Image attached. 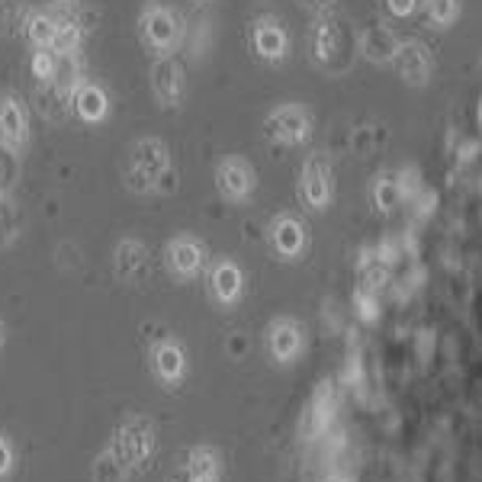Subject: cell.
Here are the masks:
<instances>
[{"label":"cell","mask_w":482,"mask_h":482,"mask_svg":"<svg viewBox=\"0 0 482 482\" xmlns=\"http://www.w3.org/2000/svg\"><path fill=\"white\" fill-rule=\"evenodd\" d=\"M4 345H7V325H4V319H0V351H4Z\"/></svg>","instance_id":"cell-31"},{"label":"cell","mask_w":482,"mask_h":482,"mask_svg":"<svg viewBox=\"0 0 482 482\" xmlns=\"http://www.w3.org/2000/svg\"><path fill=\"white\" fill-rule=\"evenodd\" d=\"M273 241H277V248H280V251L293 254V251L303 245V225H299L296 219L283 216L280 222L273 225Z\"/></svg>","instance_id":"cell-21"},{"label":"cell","mask_w":482,"mask_h":482,"mask_svg":"<svg viewBox=\"0 0 482 482\" xmlns=\"http://www.w3.org/2000/svg\"><path fill=\"white\" fill-rule=\"evenodd\" d=\"M152 94L164 110H177L187 96L184 68L174 55H158L152 64Z\"/></svg>","instance_id":"cell-4"},{"label":"cell","mask_w":482,"mask_h":482,"mask_svg":"<svg viewBox=\"0 0 482 482\" xmlns=\"http://www.w3.org/2000/svg\"><path fill=\"white\" fill-rule=\"evenodd\" d=\"M29 68H32V74H36V80H55L58 55L52 52V48H32Z\"/></svg>","instance_id":"cell-25"},{"label":"cell","mask_w":482,"mask_h":482,"mask_svg":"<svg viewBox=\"0 0 482 482\" xmlns=\"http://www.w3.org/2000/svg\"><path fill=\"white\" fill-rule=\"evenodd\" d=\"M52 4H58V7H71L74 0H52Z\"/></svg>","instance_id":"cell-32"},{"label":"cell","mask_w":482,"mask_h":482,"mask_svg":"<svg viewBox=\"0 0 482 482\" xmlns=\"http://www.w3.org/2000/svg\"><path fill=\"white\" fill-rule=\"evenodd\" d=\"M460 13V0H425V16L434 26H450Z\"/></svg>","instance_id":"cell-24"},{"label":"cell","mask_w":482,"mask_h":482,"mask_svg":"<svg viewBox=\"0 0 482 482\" xmlns=\"http://www.w3.org/2000/svg\"><path fill=\"white\" fill-rule=\"evenodd\" d=\"M16 177H20V154L7 152L0 145V190H13Z\"/></svg>","instance_id":"cell-26"},{"label":"cell","mask_w":482,"mask_h":482,"mask_svg":"<svg viewBox=\"0 0 482 482\" xmlns=\"http://www.w3.org/2000/svg\"><path fill=\"white\" fill-rule=\"evenodd\" d=\"M120 476H122V463H116L112 453H104L94 463V482H120Z\"/></svg>","instance_id":"cell-27"},{"label":"cell","mask_w":482,"mask_h":482,"mask_svg":"<svg viewBox=\"0 0 482 482\" xmlns=\"http://www.w3.org/2000/svg\"><path fill=\"white\" fill-rule=\"evenodd\" d=\"M122 184L132 193H154L177 187V174L170 170V152L161 138L148 136L129 145Z\"/></svg>","instance_id":"cell-1"},{"label":"cell","mask_w":482,"mask_h":482,"mask_svg":"<svg viewBox=\"0 0 482 482\" xmlns=\"http://www.w3.org/2000/svg\"><path fill=\"white\" fill-rule=\"evenodd\" d=\"M112 267H116V277H120V280H129V283L142 280L145 270H148V251H145L142 241L122 238L120 245H116V251H112Z\"/></svg>","instance_id":"cell-11"},{"label":"cell","mask_w":482,"mask_h":482,"mask_svg":"<svg viewBox=\"0 0 482 482\" xmlns=\"http://www.w3.org/2000/svg\"><path fill=\"white\" fill-rule=\"evenodd\" d=\"M216 187L229 203H245L254 193L257 174L245 158H225L216 168Z\"/></svg>","instance_id":"cell-6"},{"label":"cell","mask_w":482,"mask_h":482,"mask_svg":"<svg viewBox=\"0 0 482 482\" xmlns=\"http://www.w3.org/2000/svg\"><path fill=\"white\" fill-rule=\"evenodd\" d=\"M32 129L26 104L16 94H0V145L23 158L29 148Z\"/></svg>","instance_id":"cell-3"},{"label":"cell","mask_w":482,"mask_h":482,"mask_svg":"<svg viewBox=\"0 0 482 482\" xmlns=\"http://www.w3.org/2000/svg\"><path fill=\"white\" fill-rule=\"evenodd\" d=\"M389 10H393L395 16H405L415 10V0H389Z\"/></svg>","instance_id":"cell-29"},{"label":"cell","mask_w":482,"mask_h":482,"mask_svg":"<svg viewBox=\"0 0 482 482\" xmlns=\"http://www.w3.org/2000/svg\"><path fill=\"white\" fill-rule=\"evenodd\" d=\"M251 42H254V52L264 62H283V55H287L289 48L287 29L273 16H257L254 23H251Z\"/></svg>","instance_id":"cell-8"},{"label":"cell","mask_w":482,"mask_h":482,"mask_svg":"<svg viewBox=\"0 0 482 482\" xmlns=\"http://www.w3.org/2000/svg\"><path fill=\"white\" fill-rule=\"evenodd\" d=\"M209 293L219 303H235L241 293V270L232 264V261H219L209 273Z\"/></svg>","instance_id":"cell-15"},{"label":"cell","mask_w":482,"mask_h":482,"mask_svg":"<svg viewBox=\"0 0 482 482\" xmlns=\"http://www.w3.org/2000/svg\"><path fill=\"white\" fill-rule=\"evenodd\" d=\"M36 100H39V112L48 122H64L68 120V112H71V96L64 94L55 80H39Z\"/></svg>","instance_id":"cell-16"},{"label":"cell","mask_w":482,"mask_h":482,"mask_svg":"<svg viewBox=\"0 0 482 482\" xmlns=\"http://www.w3.org/2000/svg\"><path fill=\"white\" fill-rule=\"evenodd\" d=\"M80 80H84V74H80L78 55H74V58H58V71H55V84H58V87L71 96L74 90H78Z\"/></svg>","instance_id":"cell-23"},{"label":"cell","mask_w":482,"mask_h":482,"mask_svg":"<svg viewBox=\"0 0 482 482\" xmlns=\"http://www.w3.org/2000/svg\"><path fill=\"white\" fill-rule=\"evenodd\" d=\"M16 470V447L7 434L0 431V482H7Z\"/></svg>","instance_id":"cell-28"},{"label":"cell","mask_w":482,"mask_h":482,"mask_svg":"<svg viewBox=\"0 0 482 482\" xmlns=\"http://www.w3.org/2000/svg\"><path fill=\"white\" fill-rule=\"evenodd\" d=\"M309 52H312L315 64L331 68L335 55L341 52V32H337V26L328 23V20H319L312 26V32H309Z\"/></svg>","instance_id":"cell-13"},{"label":"cell","mask_w":482,"mask_h":482,"mask_svg":"<svg viewBox=\"0 0 482 482\" xmlns=\"http://www.w3.org/2000/svg\"><path fill=\"white\" fill-rule=\"evenodd\" d=\"M20 225L23 216H20V203L13 200V190H0V251L13 248L20 238Z\"/></svg>","instance_id":"cell-18"},{"label":"cell","mask_w":482,"mask_h":482,"mask_svg":"<svg viewBox=\"0 0 482 482\" xmlns=\"http://www.w3.org/2000/svg\"><path fill=\"white\" fill-rule=\"evenodd\" d=\"M29 13L32 10L26 0H0V32H16Z\"/></svg>","instance_id":"cell-22"},{"label":"cell","mask_w":482,"mask_h":482,"mask_svg":"<svg viewBox=\"0 0 482 482\" xmlns=\"http://www.w3.org/2000/svg\"><path fill=\"white\" fill-rule=\"evenodd\" d=\"M71 110L84 126H100L110 116V94L96 80H80L71 94Z\"/></svg>","instance_id":"cell-7"},{"label":"cell","mask_w":482,"mask_h":482,"mask_svg":"<svg viewBox=\"0 0 482 482\" xmlns=\"http://www.w3.org/2000/svg\"><path fill=\"white\" fill-rule=\"evenodd\" d=\"M58 29V16L46 13V10H32L23 23V36L32 48H52Z\"/></svg>","instance_id":"cell-19"},{"label":"cell","mask_w":482,"mask_h":482,"mask_svg":"<svg viewBox=\"0 0 482 482\" xmlns=\"http://www.w3.org/2000/svg\"><path fill=\"white\" fill-rule=\"evenodd\" d=\"M80 42H84L80 23L71 20V16H62L55 29V42H52V52H55L58 58H74L80 52Z\"/></svg>","instance_id":"cell-20"},{"label":"cell","mask_w":482,"mask_h":482,"mask_svg":"<svg viewBox=\"0 0 482 482\" xmlns=\"http://www.w3.org/2000/svg\"><path fill=\"white\" fill-rule=\"evenodd\" d=\"M203 261H206V248H203L200 241L190 238V235H180L168 245V267L170 273L177 277H193V273H200Z\"/></svg>","instance_id":"cell-10"},{"label":"cell","mask_w":482,"mask_h":482,"mask_svg":"<svg viewBox=\"0 0 482 482\" xmlns=\"http://www.w3.org/2000/svg\"><path fill=\"white\" fill-rule=\"evenodd\" d=\"M395 48H399V42H395L393 29L383 23L370 26V29L361 36V52L370 58V62H393Z\"/></svg>","instance_id":"cell-14"},{"label":"cell","mask_w":482,"mask_h":482,"mask_svg":"<svg viewBox=\"0 0 482 482\" xmlns=\"http://www.w3.org/2000/svg\"><path fill=\"white\" fill-rule=\"evenodd\" d=\"M152 363H154V373H158L164 383H177L180 379V373H184V351H180V345H174V341H161V345H154L152 351Z\"/></svg>","instance_id":"cell-17"},{"label":"cell","mask_w":482,"mask_h":482,"mask_svg":"<svg viewBox=\"0 0 482 482\" xmlns=\"http://www.w3.org/2000/svg\"><path fill=\"white\" fill-rule=\"evenodd\" d=\"M138 32H142V42L152 48L154 55H174L187 36V26L184 16L174 7L161 4V0H148L142 13H138Z\"/></svg>","instance_id":"cell-2"},{"label":"cell","mask_w":482,"mask_h":482,"mask_svg":"<svg viewBox=\"0 0 482 482\" xmlns=\"http://www.w3.org/2000/svg\"><path fill=\"white\" fill-rule=\"evenodd\" d=\"M193 4H196V7H206V4H212V0H193Z\"/></svg>","instance_id":"cell-33"},{"label":"cell","mask_w":482,"mask_h":482,"mask_svg":"<svg viewBox=\"0 0 482 482\" xmlns=\"http://www.w3.org/2000/svg\"><path fill=\"white\" fill-rule=\"evenodd\" d=\"M309 132H312V116L296 104L277 106L264 120V136L273 138V142L299 145L303 138H309Z\"/></svg>","instance_id":"cell-5"},{"label":"cell","mask_w":482,"mask_h":482,"mask_svg":"<svg viewBox=\"0 0 482 482\" xmlns=\"http://www.w3.org/2000/svg\"><path fill=\"white\" fill-rule=\"evenodd\" d=\"M303 193L312 206H321L331 196V164L325 161V154H312V158L305 161Z\"/></svg>","instance_id":"cell-12"},{"label":"cell","mask_w":482,"mask_h":482,"mask_svg":"<svg viewBox=\"0 0 482 482\" xmlns=\"http://www.w3.org/2000/svg\"><path fill=\"white\" fill-rule=\"evenodd\" d=\"M395 68H399L402 80L409 84H425L434 71V58L421 42H405V46L395 48Z\"/></svg>","instance_id":"cell-9"},{"label":"cell","mask_w":482,"mask_h":482,"mask_svg":"<svg viewBox=\"0 0 482 482\" xmlns=\"http://www.w3.org/2000/svg\"><path fill=\"white\" fill-rule=\"evenodd\" d=\"M299 7H305V10H315V13H321V10H328L335 0H296Z\"/></svg>","instance_id":"cell-30"}]
</instances>
